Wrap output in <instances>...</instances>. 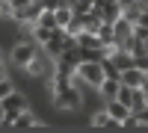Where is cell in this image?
Wrapping results in <instances>:
<instances>
[{
  "instance_id": "obj_16",
  "label": "cell",
  "mask_w": 148,
  "mask_h": 133,
  "mask_svg": "<svg viewBox=\"0 0 148 133\" xmlns=\"http://www.w3.org/2000/svg\"><path fill=\"white\" fill-rule=\"evenodd\" d=\"M9 92H15V83H12V80L6 77V80H0V101H3Z\"/></svg>"
},
{
  "instance_id": "obj_19",
  "label": "cell",
  "mask_w": 148,
  "mask_h": 133,
  "mask_svg": "<svg viewBox=\"0 0 148 133\" xmlns=\"http://www.w3.org/2000/svg\"><path fill=\"white\" fill-rule=\"evenodd\" d=\"M133 65H139L142 71H148V53H142V56H136V59H133Z\"/></svg>"
},
{
  "instance_id": "obj_9",
  "label": "cell",
  "mask_w": 148,
  "mask_h": 133,
  "mask_svg": "<svg viewBox=\"0 0 148 133\" xmlns=\"http://www.w3.org/2000/svg\"><path fill=\"white\" fill-rule=\"evenodd\" d=\"M89 124H92V127H98V130H119V127H121V124H119V121H116V118L110 115L107 110H98V113L89 118Z\"/></svg>"
},
{
  "instance_id": "obj_20",
  "label": "cell",
  "mask_w": 148,
  "mask_h": 133,
  "mask_svg": "<svg viewBox=\"0 0 148 133\" xmlns=\"http://www.w3.org/2000/svg\"><path fill=\"white\" fill-rule=\"evenodd\" d=\"M6 77H9V71H6V65H3V62H0V80H6Z\"/></svg>"
},
{
  "instance_id": "obj_11",
  "label": "cell",
  "mask_w": 148,
  "mask_h": 133,
  "mask_svg": "<svg viewBox=\"0 0 148 133\" xmlns=\"http://www.w3.org/2000/svg\"><path fill=\"white\" fill-rule=\"evenodd\" d=\"M116 92H119V80H110V77H107L101 86H98V95H101L104 101H113V98H116Z\"/></svg>"
},
{
  "instance_id": "obj_13",
  "label": "cell",
  "mask_w": 148,
  "mask_h": 133,
  "mask_svg": "<svg viewBox=\"0 0 148 133\" xmlns=\"http://www.w3.org/2000/svg\"><path fill=\"white\" fill-rule=\"evenodd\" d=\"M53 15H56V27H65L74 18V12H71V6H59V9H53Z\"/></svg>"
},
{
  "instance_id": "obj_23",
  "label": "cell",
  "mask_w": 148,
  "mask_h": 133,
  "mask_svg": "<svg viewBox=\"0 0 148 133\" xmlns=\"http://www.w3.org/2000/svg\"><path fill=\"white\" fill-rule=\"evenodd\" d=\"M0 121H3V101H0Z\"/></svg>"
},
{
  "instance_id": "obj_14",
  "label": "cell",
  "mask_w": 148,
  "mask_h": 133,
  "mask_svg": "<svg viewBox=\"0 0 148 133\" xmlns=\"http://www.w3.org/2000/svg\"><path fill=\"white\" fill-rule=\"evenodd\" d=\"M101 68H104V77H110V80H119V74H121L110 56H104V59H101Z\"/></svg>"
},
{
  "instance_id": "obj_2",
  "label": "cell",
  "mask_w": 148,
  "mask_h": 133,
  "mask_svg": "<svg viewBox=\"0 0 148 133\" xmlns=\"http://www.w3.org/2000/svg\"><path fill=\"white\" fill-rule=\"evenodd\" d=\"M53 106H59L62 113H77L80 106H83V92H80V86L77 83H71L68 89H62L59 95H53Z\"/></svg>"
},
{
  "instance_id": "obj_8",
  "label": "cell",
  "mask_w": 148,
  "mask_h": 133,
  "mask_svg": "<svg viewBox=\"0 0 148 133\" xmlns=\"http://www.w3.org/2000/svg\"><path fill=\"white\" fill-rule=\"evenodd\" d=\"M133 35V24L125 18V15H119L116 21H113V39H116V44H121L125 39H130Z\"/></svg>"
},
{
  "instance_id": "obj_10",
  "label": "cell",
  "mask_w": 148,
  "mask_h": 133,
  "mask_svg": "<svg viewBox=\"0 0 148 133\" xmlns=\"http://www.w3.org/2000/svg\"><path fill=\"white\" fill-rule=\"evenodd\" d=\"M104 110L113 115L119 124H121V121H125V118L130 115V106H125V104H121V101H116V98H113V101H104Z\"/></svg>"
},
{
  "instance_id": "obj_6",
  "label": "cell",
  "mask_w": 148,
  "mask_h": 133,
  "mask_svg": "<svg viewBox=\"0 0 148 133\" xmlns=\"http://www.w3.org/2000/svg\"><path fill=\"white\" fill-rule=\"evenodd\" d=\"M45 127H47V124L30 110V106H27V110H21V113L15 115V121H12V130H45Z\"/></svg>"
},
{
  "instance_id": "obj_21",
  "label": "cell",
  "mask_w": 148,
  "mask_h": 133,
  "mask_svg": "<svg viewBox=\"0 0 148 133\" xmlns=\"http://www.w3.org/2000/svg\"><path fill=\"white\" fill-rule=\"evenodd\" d=\"M139 89H142V95H145V101H148V77H145V83H142Z\"/></svg>"
},
{
  "instance_id": "obj_12",
  "label": "cell",
  "mask_w": 148,
  "mask_h": 133,
  "mask_svg": "<svg viewBox=\"0 0 148 133\" xmlns=\"http://www.w3.org/2000/svg\"><path fill=\"white\" fill-rule=\"evenodd\" d=\"M36 24H39V27H47V30H56V15L51 9H42L39 18H36Z\"/></svg>"
},
{
  "instance_id": "obj_18",
  "label": "cell",
  "mask_w": 148,
  "mask_h": 133,
  "mask_svg": "<svg viewBox=\"0 0 148 133\" xmlns=\"http://www.w3.org/2000/svg\"><path fill=\"white\" fill-rule=\"evenodd\" d=\"M136 27H145V30H148V6H142V12H139V21H136Z\"/></svg>"
},
{
  "instance_id": "obj_7",
  "label": "cell",
  "mask_w": 148,
  "mask_h": 133,
  "mask_svg": "<svg viewBox=\"0 0 148 133\" xmlns=\"http://www.w3.org/2000/svg\"><path fill=\"white\" fill-rule=\"evenodd\" d=\"M145 77H148V71H142L139 65H130V68H125L119 74V83H125V86H130V89H139L145 83Z\"/></svg>"
},
{
  "instance_id": "obj_24",
  "label": "cell",
  "mask_w": 148,
  "mask_h": 133,
  "mask_svg": "<svg viewBox=\"0 0 148 133\" xmlns=\"http://www.w3.org/2000/svg\"><path fill=\"white\" fill-rule=\"evenodd\" d=\"M0 62H3V50H0Z\"/></svg>"
},
{
  "instance_id": "obj_15",
  "label": "cell",
  "mask_w": 148,
  "mask_h": 133,
  "mask_svg": "<svg viewBox=\"0 0 148 133\" xmlns=\"http://www.w3.org/2000/svg\"><path fill=\"white\" fill-rule=\"evenodd\" d=\"M148 101H145V95H142V89H133V101H130V113H139L142 106H145Z\"/></svg>"
},
{
  "instance_id": "obj_17",
  "label": "cell",
  "mask_w": 148,
  "mask_h": 133,
  "mask_svg": "<svg viewBox=\"0 0 148 133\" xmlns=\"http://www.w3.org/2000/svg\"><path fill=\"white\" fill-rule=\"evenodd\" d=\"M133 115H136V121H139V130H145V127H148V104L142 106L139 113H133Z\"/></svg>"
},
{
  "instance_id": "obj_1",
  "label": "cell",
  "mask_w": 148,
  "mask_h": 133,
  "mask_svg": "<svg viewBox=\"0 0 148 133\" xmlns=\"http://www.w3.org/2000/svg\"><path fill=\"white\" fill-rule=\"evenodd\" d=\"M107 77H104V68L101 62H80L77 68H74V83L77 86H89L98 92V86H101Z\"/></svg>"
},
{
  "instance_id": "obj_3",
  "label": "cell",
  "mask_w": 148,
  "mask_h": 133,
  "mask_svg": "<svg viewBox=\"0 0 148 133\" xmlns=\"http://www.w3.org/2000/svg\"><path fill=\"white\" fill-rule=\"evenodd\" d=\"M27 98L15 89V92H9L6 98H3V121H0V127H12V121H15V115L21 113V110H27Z\"/></svg>"
},
{
  "instance_id": "obj_22",
  "label": "cell",
  "mask_w": 148,
  "mask_h": 133,
  "mask_svg": "<svg viewBox=\"0 0 148 133\" xmlns=\"http://www.w3.org/2000/svg\"><path fill=\"white\" fill-rule=\"evenodd\" d=\"M130 3H136V0H119V6L125 9V6H130Z\"/></svg>"
},
{
  "instance_id": "obj_4",
  "label": "cell",
  "mask_w": 148,
  "mask_h": 133,
  "mask_svg": "<svg viewBox=\"0 0 148 133\" xmlns=\"http://www.w3.org/2000/svg\"><path fill=\"white\" fill-rule=\"evenodd\" d=\"M39 53V44H36L33 39H21L15 47H12V53H9V62L12 65H18V68H27V62Z\"/></svg>"
},
{
  "instance_id": "obj_5",
  "label": "cell",
  "mask_w": 148,
  "mask_h": 133,
  "mask_svg": "<svg viewBox=\"0 0 148 133\" xmlns=\"http://www.w3.org/2000/svg\"><path fill=\"white\" fill-rule=\"evenodd\" d=\"M53 68H56V62H53L51 56L36 53V56L30 59V62H27V68H24V71H27L30 77H36V80H47V77L53 74Z\"/></svg>"
}]
</instances>
